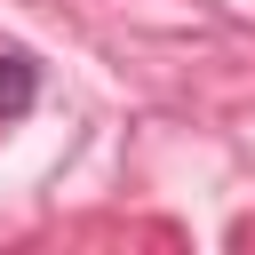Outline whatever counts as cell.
I'll use <instances>...</instances> for the list:
<instances>
[{
  "instance_id": "6da1fadb",
  "label": "cell",
  "mask_w": 255,
  "mask_h": 255,
  "mask_svg": "<svg viewBox=\"0 0 255 255\" xmlns=\"http://www.w3.org/2000/svg\"><path fill=\"white\" fill-rule=\"evenodd\" d=\"M40 104V64L24 48H0V120H24Z\"/></svg>"
}]
</instances>
